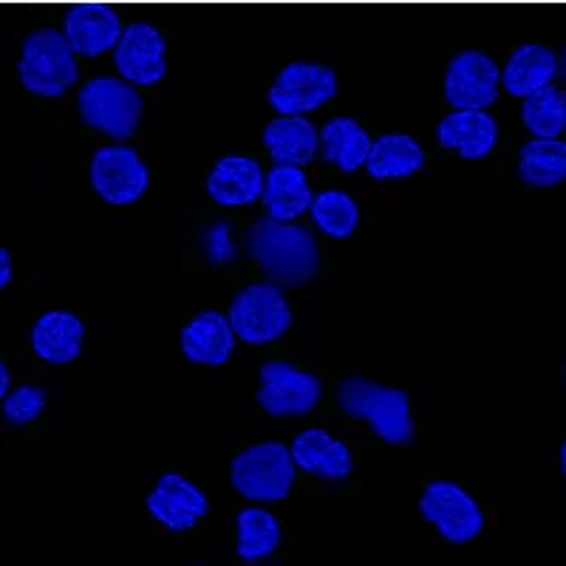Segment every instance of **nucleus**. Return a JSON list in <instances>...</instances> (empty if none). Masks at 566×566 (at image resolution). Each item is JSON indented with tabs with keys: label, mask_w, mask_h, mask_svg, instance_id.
Returning a JSON list of instances; mask_svg holds the SVG:
<instances>
[{
	"label": "nucleus",
	"mask_w": 566,
	"mask_h": 566,
	"mask_svg": "<svg viewBox=\"0 0 566 566\" xmlns=\"http://www.w3.org/2000/svg\"><path fill=\"white\" fill-rule=\"evenodd\" d=\"M564 377H566V374H564Z\"/></svg>",
	"instance_id": "f704fd0d"
},
{
	"label": "nucleus",
	"mask_w": 566,
	"mask_h": 566,
	"mask_svg": "<svg viewBox=\"0 0 566 566\" xmlns=\"http://www.w3.org/2000/svg\"><path fill=\"white\" fill-rule=\"evenodd\" d=\"M337 402L352 419H366L371 431L388 444H408L413 439V419L408 394L399 388L377 386L363 377L340 382Z\"/></svg>",
	"instance_id": "f03ea898"
},
{
	"label": "nucleus",
	"mask_w": 566,
	"mask_h": 566,
	"mask_svg": "<svg viewBox=\"0 0 566 566\" xmlns=\"http://www.w3.org/2000/svg\"><path fill=\"white\" fill-rule=\"evenodd\" d=\"M424 165V150L406 134H386L371 145L366 170L371 179H406L419 174Z\"/></svg>",
	"instance_id": "b1692460"
},
{
	"label": "nucleus",
	"mask_w": 566,
	"mask_h": 566,
	"mask_svg": "<svg viewBox=\"0 0 566 566\" xmlns=\"http://www.w3.org/2000/svg\"><path fill=\"white\" fill-rule=\"evenodd\" d=\"M91 185L108 205H134L148 193V165L125 145L99 148L91 159Z\"/></svg>",
	"instance_id": "1a4fd4ad"
},
{
	"label": "nucleus",
	"mask_w": 566,
	"mask_h": 566,
	"mask_svg": "<svg viewBox=\"0 0 566 566\" xmlns=\"http://www.w3.org/2000/svg\"><path fill=\"white\" fill-rule=\"evenodd\" d=\"M292 459L301 470L312 476L328 479V482H340L352 473V451L321 428L297 433V439L292 442Z\"/></svg>",
	"instance_id": "a211bd4d"
},
{
	"label": "nucleus",
	"mask_w": 566,
	"mask_h": 566,
	"mask_svg": "<svg viewBox=\"0 0 566 566\" xmlns=\"http://www.w3.org/2000/svg\"><path fill=\"white\" fill-rule=\"evenodd\" d=\"M77 108L83 123L111 139H130L142 116V97L134 83L116 77H94L80 88Z\"/></svg>",
	"instance_id": "39448f33"
},
{
	"label": "nucleus",
	"mask_w": 566,
	"mask_h": 566,
	"mask_svg": "<svg viewBox=\"0 0 566 566\" xmlns=\"http://www.w3.org/2000/svg\"><path fill=\"white\" fill-rule=\"evenodd\" d=\"M247 252L270 275V281L281 286H303L317 275L321 266L315 235L306 227L277 221L272 216L250 227Z\"/></svg>",
	"instance_id": "f257e3e1"
},
{
	"label": "nucleus",
	"mask_w": 566,
	"mask_h": 566,
	"mask_svg": "<svg viewBox=\"0 0 566 566\" xmlns=\"http://www.w3.org/2000/svg\"><path fill=\"white\" fill-rule=\"evenodd\" d=\"M230 323L244 343L261 346L272 343L292 326L290 303L283 297L281 283H250L235 295L230 306Z\"/></svg>",
	"instance_id": "423d86ee"
},
{
	"label": "nucleus",
	"mask_w": 566,
	"mask_h": 566,
	"mask_svg": "<svg viewBox=\"0 0 566 566\" xmlns=\"http://www.w3.org/2000/svg\"><path fill=\"white\" fill-rule=\"evenodd\" d=\"M518 170L522 179L533 187H555L566 181V142L555 139H533L522 148L518 156Z\"/></svg>",
	"instance_id": "393cba45"
},
{
	"label": "nucleus",
	"mask_w": 566,
	"mask_h": 566,
	"mask_svg": "<svg viewBox=\"0 0 566 566\" xmlns=\"http://www.w3.org/2000/svg\"><path fill=\"white\" fill-rule=\"evenodd\" d=\"M264 170L250 156H224L216 161L210 179H207V193L221 207H244L264 196Z\"/></svg>",
	"instance_id": "2eb2a0df"
},
{
	"label": "nucleus",
	"mask_w": 566,
	"mask_h": 566,
	"mask_svg": "<svg viewBox=\"0 0 566 566\" xmlns=\"http://www.w3.org/2000/svg\"><path fill=\"white\" fill-rule=\"evenodd\" d=\"M522 119L530 134L541 139H555L560 130H566V94L555 85L535 91L524 97Z\"/></svg>",
	"instance_id": "bb28decb"
},
{
	"label": "nucleus",
	"mask_w": 566,
	"mask_h": 566,
	"mask_svg": "<svg viewBox=\"0 0 566 566\" xmlns=\"http://www.w3.org/2000/svg\"><path fill=\"white\" fill-rule=\"evenodd\" d=\"M264 201L266 212L277 221H295L297 216L310 210L315 196L310 190V181L297 165H275L266 174L264 181Z\"/></svg>",
	"instance_id": "4be33fe9"
},
{
	"label": "nucleus",
	"mask_w": 566,
	"mask_h": 566,
	"mask_svg": "<svg viewBox=\"0 0 566 566\" xmlns=\"http://www.w3.org/2000/svg\"><path fill=\"white\" fill-rule=\"evenodd\" d=\"M310 212L317 230L326 232L328 239H348L357 230V224H360L357 201L348 193H343V190H326V193L315 196Z\"/></svg>",
	"instance_id": "cd10ccee"
},
{
	"label": "nucleus",
	"mask_w": 566,
	"mask_h": 566,
	"mask_svg": "<svg viewBox=\"0 0 566 566\" xmlns=\"http://www.w3.org/2000/svg\"><path fill=\"white\" fill-rule=\"evenodd\" d=\"M0 394H3V397H9V366L7 363L0 366Z\"/></svg>",
	"instance_id": "2f4dec72"
},
{
	"label": "nucleus",
	"mask_w": 566,
	"mask_h": 566,
	"mask_svg": "<svg viewBox=\"0 0 566 566\" xmlns=\"http://www.w3.org/2000/svg\"><path fill=\"white\" fill-rule=\"evenodd\" d=\"M264 145L275 165H310L321 148V134L306 116H277L266 125Z\"/></svg>",
	"instance_id": "412c9836"
},
{
	"label": "nucleus",
	"mask_w": 566,
	"mask_h": 566,
	"mask_svg": "<svg viewBox=\"0 0 566 566\" xmlns=\"http://www.w3.org/2000/svg\"><path fill=\"white\" fill-rule=\"evenodd\" d=\"M371 136L354 123L352 116H337L326 128L321 130V148L335 168L343 174H354V170L366 168L368 154H371Z\"/></svg>",
	"instance_id": "5701e85b"
},
{
	"label": "nucleus",
	"mask_w": 566,
	"mask_h": 566,
	"mask_svg": "<svg viewBox=\"0 0 566 566\" xmlns=\"http://www.w3.org/2000/svg\"><path fill=\"white\" fill-rule=\"evenodd\" d=\"M148 513L170 533H185L207 515V495L179 473H165L145 502Z\"/></svg>",
	"instance_id": "4468645a"
},
{
	"label": "nucleus",
	"mask_w": 566,
	"mask_h": 566,
	"mask_svg": "<svg viewBox=\"0 0 566 566\" xmlns=\"http://www.w3.org/2000/svg\"><path fill=\"white\" fill-rule=\"evenodd\" d=\"M45 394L38 386H23L14 394L3 397V417L12 424H29L43 413Z\"/></svg>",
	"instance_id": "c85d7f7f"
},
{
	"label": "nucleus",
	"mask_w": 566,
	"mask_h": 566,
	"mask_svg": "<svg viewBox=\"0 0 566 566\" xmlns=\"http://www.w3.org/2000/svg\"><path fill=\"white\" fill-rule=\"evenodd\" d=\"M123 32V20L105 0H80L65 9L63 34L77 57H99L114 52Z\"/></svg>",
	"instance_id": "f8f14e48"
},
{
	"label": "nucleus",
	"mask_w": 566,
	"mask_h": 566,
	"mask_svg": "<svg viewBox=\"0 0 566 566\" xmlns=\"http://www.w3.org/2000/svg\"><path fill=\"white\" fill-rule=\"evenodd\" d=\"M18 74L20 83L38 97H63L80 80L77 52L57 29H38L23 40Z\"/></svg>",
	"instance_id": "7ed1b4c3"
},
{
	"label": "nucleus",
	"mask_w": 566,
	"mask_h": 566,
	"mask_svg": "<svg viewBox=\"0 0 566 566\" xmlns=\"http://www.w3.org/2000/svg\"><path fill=\"white\" fill-rule=\"evenodd\" d=\"M337 94V74L328 65L295 60L275 77L270 105L281 116H303L317 111Z\"/></svg>",
	"instance_id": "0eeeda50"
},
{
	"label": "nucleus",
	"mask_w": 566,
	"mask_h": 566,
	"mask_svg": "<svg viewBox=\"0 0 566 566\" xmlns=\"http://www.w3.org/2000/svg\"><path fill=\"white\" fill-rule=\"evenodd\" d=\"M323 386L315 374L297 371L290 363H266L261 368L258 402L272 417H301L321 402Z\"/></svg>",
	"instance_id": "9b49d317"
},
{
	"label": "nucleus",
	"mask_w": 566,
	"mask_h": 566,
	"mask_svg": "<svg viewBox=\"0 0 566 566\" xmlns=\"http://www.w3.org/2000/svg\"><path fill=\"white\" fill-rule=\"evenodd\" d=\"M560 473H564V479H566V442L560 444Z\"/></svg>",
	"instance_id": "473e14b6"
},
{
	"label": "nucleus",
	"mask_w": 566,
	"mask_h": 566,
	"mask_svg": "<svg viewBox=\"0 0 566 566\" xmlns=\"http://www.w3.org/2000/svg\"><path fill=\"white\" fill-rule=\"evenodd\" d=\"M560 74H564V80H566V49L560 52Z\"/></svg>",
	"instance_id": "72a5a7b5"
},
{
	"label": "nucleus",
	"mask_w": 566,
	"mask_h": 566,
	"mask_svg": "<svg viewBox=\"0 0 566 566\" xmlns=\"http://www.w3.org/2000/svg\"><path fill=\"white\" fill-rule=\"evenodd\" d=\"M437 139L464 159H482L499 142V125L488 111L457 108L437 125Z\"/></svg>",
	"instance_id": "f3484780"
},
{
	"label": "nucleus",
	"mask_w": 566,
	"mask_h": 566,
	"mask_svg": "<svg viewBox=\"0 0 566 566\" xmlns=\"http://www.w3.org/2000/svg\"><path fill=\"white\" fill-rule=\"evenodd\" d=\"M12 283V252L0 250V286Z\"/></svg>",
	"instance_id": "7c9ffc66"
},
{
	"label": "nucleus",
	"mask_w": 566,
	"mask_h": 566,
	"mask_svg": "<svg viewBox=\"0 0 566 566\" xmlns=\"http://www.w3.org/2000/svg\"><path fill=\"white\" fill-rule=\"evenodd\" d=\"M235 337L239 335H235L230 317L207 310L181 328V352L187 360L199 363V366H224L232 357Z\"/></svg>",
	"instance_id": "dca6fc26"
},
{
	"label": "nucleus",
	"mask_w": 566,
	"mask_h": 566,
	"mask_svg": "<svg viewBox=\"0 0 566 566\" xmlns=\"http://www.w3.org/2000/svg\"><path fill=\"white\" fill-rule=\"evenodd\" d=\"M560 71V60L547 45L527 43L510 54L507 65L502 71V85L513 97H530L535 91L553 85L555 74Z\"/></svg>",
	"instance_id": "aec40b11"
},
{
	"label": "nucleus",
	"mask_w": 566,
	"mask_h": 566,
	"mask_svg": "<svg viewBox=\"0 0 566 566\" xmlns=\"http://www.w3.org/2000/svg\"><path fill=\"white\" fill-rule=\"evenodd\" d=\"M281 544V524L272 513L261 507L241 510L239 513V558L241 560H264Z\"/></svg>",
	"instance_id": "a878e982"
},
{
	"label": "nucleus",
	"mask_w": 566,
	"mask_h": 566,
	"mask_svg": "<svg viewBox=\"0 0 566 566\" xmlns=\"http://www.w3.org/2000/svg\"><path fill=\"white\" fill-rule=\"evenodd\" d=\"M292 448L283 442H261L232 459L230 482L250 502H281L295 482Z\"/></svg>",
	"instance_id": "20e7f679"
},
{
	"label": "nucleus",
	"mask_w": 566,
	"mask_h": 566,
	"mask_svg": "<svg viewBox=\"0 0 566 566\" xmlns=\"http://www.w3.org/2000/svg\"><path fill=\"white\" fill-rule=\"evenodd\" d=\"M502 71L484 52H459L444 71V99L453 108L488 111L499 99Z\"/></svg>",
	"instance_id": "9d476101"
},
{
	"label": "nucleus",
	"mask_w": 566,
	"mask_h": 566,
	"mask_svg": "<svg viewBox=\"0 0 566 566\" xmlns=\"http://www.w3.org/2000/svg\"><path fill=\"white\" fill-rule=\"evenodd\" d=\"M205 247H207V255H210L212 264H230L232 258H235V244H232L230 227H227L224 221L207 227Z\"/></svg>",
	"instance_id": "c756f323"
},
{
	"label": "nucleus",
	"mask_w": 566,
	"mask_h": 566,
	"mask_svg": "<svg viewBox=\"0 0 566 566\" xmlns=\"http://www.w3.org/2000/svg\"><path fill=\"white\" fill-rule=\"evenodd\" d=\"M419 513L437 524L439 535L453 544H468L484 530V515L473 495L453 482H433L419 499Z\"/></svg>",
	"instance_id": "6e6552de"
},
{
	"label": "nucleus",
	"mask_w": 566,
	"mask_h": 566,
	"mask_svg": "<svg viewBox=\"0 0 566 566\" xmlns=\"http://www.w3.org/2000/svg\"><path fill=\"white\" fill-rule=\"evenodd\" d=\"M85 326L74 312H45L32 328V348L45 363H71L83 352Z\"/></svg>",
	"instance_id": "6ab92c4d"
},
{
	"label": "nucleus",
	"mask_w": 566,
	"mask_h": 566,
	"mask_svg": "<svg viewBox=\"0 0 566 566\" xmlns=\"http://www.w3.org/2000/svg\"><path fill=\"white\" fill-rule=\"evenodd\" d=\"M119 77L134 85H156L168 74V43L150 23H130L114 49Z\"/></svg>",
	"instance_id": "ddd939ff"
}]
</instances>
